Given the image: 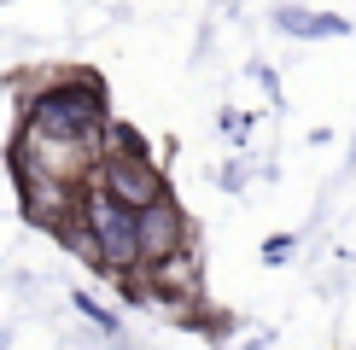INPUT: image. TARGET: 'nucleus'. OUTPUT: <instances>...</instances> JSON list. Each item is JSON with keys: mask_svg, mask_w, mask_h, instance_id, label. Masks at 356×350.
I'll return each instance as SVG.
<instances>
[{"mask_svg": "<svg viewBox=\"0 0 356 350\" xmlns=\"http://www.w3.org/2000/svg\"><path fill=\"white\" fill-rule=\"evenodd\" d=\"M82 251L106 269H140V245H135V210L123 199H111L106 187L82 199Z\"/></svg>", "mask_w": 356, "mask_h": 350, "instance_id": "3", "label": "nucleus"}, {"mask_svg": "<svg viewBox=\"0 0 356 350\" xmlns=\"http://www.w3.org/2000/svg\"><path fill=\"white\" fill-rule=\"evenodd\" d=\"M135 245H140V262H164L170 251L187 245V216L170 199L146 204V210H135Z\"/></svg>", "mask_w": 356, "mask_h": 350, "instance_id": "4", "label": "nucleus"}, {"mask_svg": "<svg viewBox=\"0 0 356 350\" xmlns=\"http://www.w3.org/2000/svg\"><path fill=\"white\" fill-rule=\"evenodd\" d=\"M106 146H111V152H99V187H106L111 199H123L129 210H146V204L170 199L164 169L140 152V135H135V128H111Z\"/></svg>", "mask_w": 356, "mask_h": 350, "instance_id": "2", "label": "nucleus"}, {"mask_svg": "<svg viewBox=\"0 0 356 350\" xmlns=\"http://www.w3.org/2000/svg\"><path fill=\"white\" fill-rule=\"evenodd\" d=\"M29 128L35 140H53V146H94L99 128H106V94H99L94 76H70V82H53L29 99Z\"/></svg>", "mask_w": 356, "mask_h": 350, "instance_id": "1", "label": "nucleus"}]
</instances>
